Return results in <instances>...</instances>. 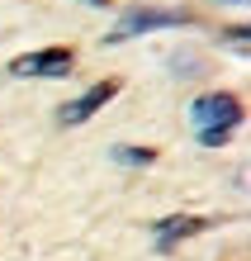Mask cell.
Wrapping results in <instances>:
<instances>
[{
    "instance_id": "cell-2",
    "label": "cell",
    "mask_w": 251,
    "mask_h": 261,
    "mask_svg": "<svg viewBox=\"0 0 251 261\" xmlns=\"http://www.w3.org/2000/svg\"><path fill=\"white\" fill-rule=\"evenodd\" d=\"M180 24H185V14H176V10H133V14L119 19V29L109 34V43H123L133 34H152V29H180Z\"/></svg>"
},
{
    "instance_id": "cell-6",
    "label": "cell",
    "mask_w": 251,
    "mask_h": 261,
    "mask_svg": "<svg viewBox=\"0 0 251 261\" xmlns=\"http://www.w3.org/2000/svg\"><path fill=\"white\" fill-rule=\"evenodd\" d=\"M114 162H123V166H147L152 152H143V147H114Z\"/></svg>"
},
{
    "instance_id": "cell-1",
    "label": "cell",
    "mask_w": 251,
    "mask_h": 261,
    "mask_svg": "<svg viewBox=\"0 0 251 261\" xmlns=\"http://www.w3.org/2000/svg\"><path fill=\"white\" fill-rule=\"evenodd\" d=\"M194 119H199V143L218 147L228 138V128L242 119V105L232 95H204V100H194Z\"/></svg>"
},
{
    "instance_id": "cell-4",
    "label": "cell",
    "mask_w": 251,
    "mask_h": 261,
    "mask_svg": "<svg viewBox=\"0 0 251 261\" xmlns=\"http://www.w3.org/2000/svg\"><path fill=\"white\" fill-rule=\"evenodd\" d=\"M114 90H119L114 81H100V86H90V90H86L81 100L62 105V110H57V119H62V124H81V119H90V114H95V110H100L104 100H114Z\"/></svg>"
},
{
    "instance_id": "cell-3",
    "label": "cell",
    "mask_w": 251,
    "mask_h": 261,
    "mask_svg": "<svg viewBox=\"0 0 251 261\" xmlns=\"http://www.w3.org/2000/svg\"><path fill=\"white\" fill-rule=\"evenodd\" d=\"M76 62H71V53L67 48H48V53H34V57H19L10 71L14 76H67Z\"/></svg>"
},
{
    "instance_id": "cell-5",
    "label": "cell",
    "mask_w": 251,
    "mask_h": 261,
    "mask_svg": "<svg viewBox=\"0 0 251 261\" xmlns=\"http://www.w3.org/2000/svg\"><path fill=\"white\" fill-rule=\"evenodd\" d=\"M204 228V219H166V223H156V247H176L180 238H190V233H199Z\"/></svg>"
}]
</instances>
